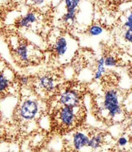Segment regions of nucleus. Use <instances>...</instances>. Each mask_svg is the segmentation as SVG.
I'll return each mask as SVG.
<instances>
[{
    "instance_id": "obj_1",
    "label": "nucleus",
    "mask_w": 132,
    "mask_h": 152,
    "mask_svg": "<svg viewBox=\"0 0 132 152\" xmlns=\"http://www.w3.org/2000/svg\"><path fill=\"white\" fill-rule=\"evenodd\" d=\"M100 110L112 120H118V118L123 115L122 97L119 91L112 87L104 92Z\"/></svg>"
},
{
    "instance_id": "obj_2",
    "label": "nucleus",
    "mask_w": 132,
    "mask_h": 152,
    "mask_svg": "<svg viewBox=\"0 0 132 152\" xmlns=\"http://www.w3.org/2000/svg\"><path fill=\"white\" fill-rule=\"evenodd\" d=\"M42 110L41 100L34 96L22 99L16 108V116L23 122H31L39 118Z\"/></svg>"
},
{
    "instance_id": "obj_3",
    "label": "nucleus",
    "mask_w": 132,
    "mask_h": 152,
    "mask_svg": "<svg viewBox=\"0 0 132 152\" xmlns=\"http://www.w3.org/2000/svg\"><path fill=\"white\" fill-rule=\"evenodd\" d=\"M78 49V42L70 34H61L56 38L53 44V50L56 57L63 63H67L74 57Z\"/></svg>"
},
{
    "instance_id": "obj_4",
    "label": "nucleus",
    "mask_w": 132,
    "mask_h": 152,
    "mask_svg": "<svg viewBox=\"0 0 132 152\" xmlns=\"http://www.w3.org/2000/svg\"><path fill=\"white\" fill-rule=\"evenodd\" d=\"M80 107H71L61 106L58 108L56 118L62 127L66 129L74 128L80 116Z\"/></svg>"
},
{
    "instance_id": "obj_5",
    "label": "nucleus",
    "mask_w": 132,
    "mask_h": 152,
    "mask_svg": "<svg viewBox=\"0 0 132 152\" xmlns=\"http://www.w3.org/2000/svg\"><path fill=\"white\" fill-rule=\"evenodd\" d=\"M90 133L86 130H75L72 131L70 138V144L72 150L75 151H82L88 149L90 140Z\"/></svg>"
},
{
    "instance_id": "obj_6",
    "label": "nucleus",
    "mask_w": 132,
    "mask_h": 152,
    "mask_svg": "<svg viewBox=\"0 0 132 152\" xmlns=\"http://www.w3.org/2000/svg\"><path fill=\"white\" fill-rule=\"evenodd\" d=\"M58 102L59 107L66 106L71 107H80L82 105V98L75 90L66 89L58 94Z\"/></svg>"
},
{
    "instance_id": "obj_7",
    "label": "nucleus",
    "mask_w": 132,
    "mask_h": 152,
    "mask_svg": "<svg viewBox=\"0 0 132 152\" xmlns=\"http://www.w3.org/2000/svg\"><path fill=\"white\" fill-rule=\"evenodd\" d=\"M35 86L38 89L44 93H52L55 91L57 84L55 78L50 75L44 74L39 76L36 79Z\"/></svg>"
},
{
    "instance_id": "obj_8",
    "label": "nucleus",
    "mask_w": 132,
    "mask_h": 152,
    "mask_svg": "<svg viewBox=\"0 0 132 152\" xmlns=\"http://www.w3.org/2000/svg\"><path fill=\"white\" fill-rule=\"evenodd\" d=\"M15 54L17 58L21 63L24 64H28L31 60V46L28 44L26 41L22 40L18 42L15 47Z\"/></svg>"
},
{
    "instance_id": "obj_9",
    "label": "nucleus",
    "mask_w": 132,
    "mask_h": 152,
    "mask_svg": "<svg viewBox=\"0 0 132 152\" xmlns=\"http://www.w3.org/2000/svg\"><path fill=\"white\" fill-rule=\"evenodd\" d=\"M13 79V71L7 66L5 68L2 67L1 75H0V91H1L2 94L7 92V91L9 89V87H11Z\"/></svg>"
},
{
    "instance_id": "obj_10",
    "label": "nucleus",
    "mask_w": 132,
    "mask_h": 152,
    "mask_svg": "<svg viewBox=\"0 0 132 152\" xmlns=\"http://www.w3.org/2000/svg\"><path fill=\"white\" fill-rule=\"evenodd\" d=\"M39 21L38 15L34 11H29L19 18L18 25L22 29H31L34 24Z\"/></svg>"
},
{
    "instance_id": "obj_11",
    "label": "nucleus",
    "mask_w": 132,
    "mask_h": 152,
    "mask_svg": "<svg viewBox=\"0 0 132 152\" xmlns=\"http://www.w3.org/2000/svg\"><path fill=\"white\" fill-rule=\"evenodd\" d=\"M105 142V135L102 132H95L90 134L88 149L90 151H98L101 149Z\"/></svg>"
},
{
    "instance_id": "obj_12",
    "label": "nucleus",
    "mask_w": 132,
    "mask_h": 152,
    "mask_svg": "<svg viewBox=\"0 0 132 152\" xmlns=\"http://www.w3.org/2000/svg\"><path fill=\"white\" fill-rule=\"evenodd\" d=\"M97 66L96 70L94 74V79L98 81L103 78V75L106 72V66H105V56H101L97 60Z\"/></svg>"
},
{
    "instance_id": "obj_13",
    "label": "nucleus",
    "mask_w": 132,
    "mask_h": 152,
    "mask_svg": "<svg viewBox=\"0 0 132 152\" xmlns=\"http://www.w3.org/2000/svg\"><path fill=\"white\" fill-rule=\"evenodd\" d=\"M87 33L91 37H98L102 35V34L104 33V28H103V26L99 25L98 23H95L92 24V25H90L89 27H88V29H87Z\"/></svg>"
},
{
    "instance_id": "obj_14",
    "label": "nucleus",
    "mask_w": 132,
    "mask_h": 152,
    "mask_svg": "<svg viewBox=\"0 0 132 152\" xmlns=\"http://www.w3.org/2000/svg\"><path fill=\"white\" fill-rule=\"evenodd\" d=\"M78 10H66V12L63 15V21L66 23H74L77 18Z\"/></svg>"
},
{
    "instance_id": "obj_15",
    "label": "nucleus",
    "mask_w": 132,
    "mask_h": 152,
    "mask_svg": "<svg viewBox=\"0 0 132 152\" xmlns=\"http://www.w3.org/2000/svg\"><path fill=\"white\" fill-rule=\"evenodd\" d=\"M66 10H78L82 0H63Z\"/></svg>"
},
{
    "instance_id": "obj_16",
    "label": "nucleus",
    "mask_w": 132,
    "mask_h": 152,
    "mask_svg": "<svg viewBox=\"0 0 132 152\" xmlns=\"http://www.w3.org/2000/svg\"><path fill=\"white\" fill-rule=\"evenodd\" d=\"M129 137L127 136L126 134H123V135H121V136H119L118 138L116 141V144L119 148L124 149V148H126L127 147V145L129 144Z\"/></svg>"
},
{
    "instance_id": "obj_17",
    "label": "nucleus",
    "mask_w": 132,
    "mask_h": 152,
    "mask_svg": "<svg viewBox=\"0 0 132 152\" xmlns=\"http://www.w3.org/2000/svg\"><path fill=\"white\" fill-rule=\"evenodd\" d=\"M118 64L117 58L113 55H109L105 56V66L106 68H112L116 66Z\"/></svg>"
},
{
    "instance_id": "obj_18",
    "label": "nucleus",
    "mask_w": 132,
    "mask_h": 152,
    "mask_svg": "<svg viewBox=\"0 0 132 152\" xmlns=\"http://www.w3.org/2000/svg\"><path fill=\"white\" fill-rule=\"evenodd\" d=\"M123 28L127 29L132 27V9L128 11V13L125 15L124 19L123 20Z\"/></svg>"
},
{
    "instance_id": "obj_19",
    "label": "nucleus",
    "mask_w": 132,
    "mask_h": 152,
    "mask_svg": "<svg viewBox=\"0 0 132 152\" xmlns=\"http://www.w3.org/2000/svg\"><path fill=\"white\" fill-rule=\"evenodd\" d=\"M123 39L127 43L132 45V27H129L127 29H123Z\"/></svg>"
},
{
    "instance_id": "obj_20",
    "label": "nucleus",
    "mask_w": 132,
    "mask_h": 152,
    "mask_svg": "<svg viewBox=\"0 0 132 152\" xmlns=\"http://www.w3.org/2000/svg\"><path fill=\"white\" fill-rule=\"evenodd\" d=\"M29 1L33 7L38 8L42 7L47 3V0H29Z\"/></svg>"
},
{
    "instance_id": "obj_21",
    "label": "nucleus",
    "mask_w": 132,
    "mask_h": 152,
    "mask_svg": "<svg viewBox=\"0 0 132 152\" xmlns=\"http://www.w3.org/2000/svg\"><path fill=\"white\" fill-rule=\"evenodd\" d=\"M29 77L26 75H22L21 77H20V79H19V82H20V83H21L23 86H26L27 84L29 83Z\"/></svg>"
}]
</instances>
